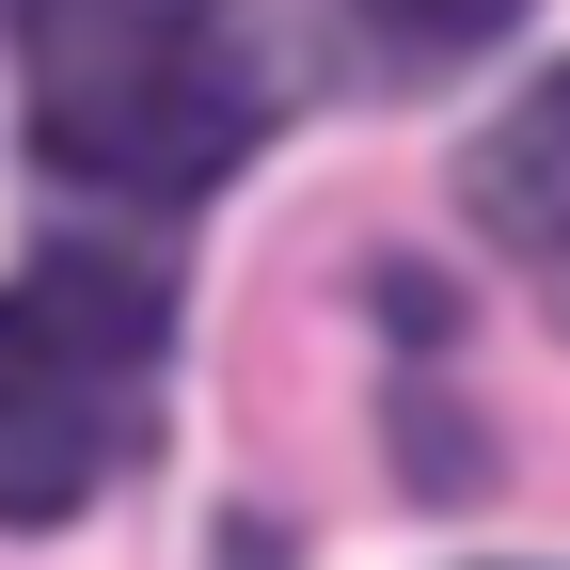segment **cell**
I'll use <instances>...</instances> for the list:
<instances>
[{"label": "cell", "mask_w": 570, "mask_h": 570, "mask_svg": "<svg viewBox=\"0 0 570 570\" xmlns=\"http://www.w3.org/2000/svg\"><path fill=\"white\" fill-rule=\"evenodd\" d=\"M32 159L63 190L190 206L285 127V48L254 0H17Z\"/></svg>", "instance_id": "6da1fadb"}, {"label": "cell", "mask_w": 570, "mask_h": 570, "mask_svg": "<svg viewBox=\"0 0 570 570\" xmlns=\"http://www.w3.org/2000/svg\"><path fill=\"white\" fill-rule=\"evenodd\" d=\"M175 302L127 254H32L0 285V523H63L159 444Z\"/></svg>", "instance_id": "7a4b0ae2"}, {"label": "cell", "mask_w": 570, "mask_h": 570, "mask_svg": "<svg viewBox=\"0 0 570 570\" xmlns=\"http://www.w3.org/2000/svg\"><path fill=\"white\" fill-rule=\"evenodd\" d=\"M460 190H475V238H491V254H508L539 302L570 317V63L508 96V127L460 159Z\"/></svg>", "instance_id": "3957f363"}, {"label": "cell", "mask_w": 570, "mask_h": 570, "mask_svg": "<svg viewBox=\"0 0 570 570\" xmlns=\"http://www.w3.org/2000/svg\"><path fill=\"white\" fill-rule=\"evenodd\" d=\"M348 17H365L396 63H460V48H491V32H508L523 0H348Z\"/></svg>", "instance_id": "277c9868"}]
</instances>
